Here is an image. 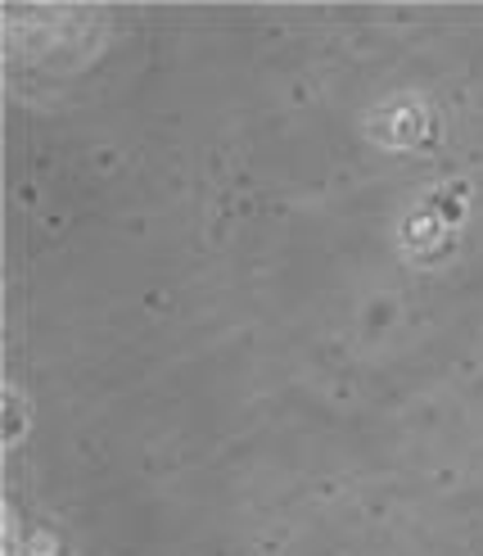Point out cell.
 I'll return each instance as SVG.
<instances>
[{
	"instance_id": "cell-1",
	"label": "cell",
	"mask_w": 483,
	"mask_h": 556,
	"mask_svg": "<svg viewBox=\"0 0 483 556\" xmlns=\"http://www.w3.org/2000/svg\"><path fill=\"white\" fill-rule=\"evenodd\" d=\"M23 556H64V539L46 530V525H33L27 530V543H23Z\"/></svg>"
},
{
	"instance_id": "cell-2",
	"label": "cell",
	"mask_w": 483,
	"mask_h": 556,
	"mask_svg": "<svg viewBox=\"0 0 483 556\" xmlns=\"http://www.w3.org/2000/svg\"><path fill=\"white\" fill-rule=\"evenodd\" d=\"M18 434H23V426H18V394L10 389V403H5V443H10V448L18 443Z\"/></svg>"
}]
</instances>
